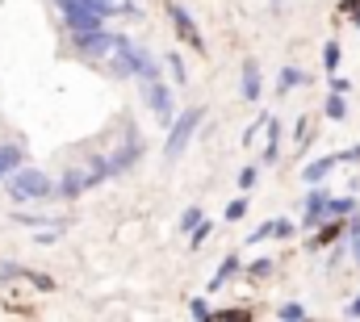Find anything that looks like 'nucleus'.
I'll list each match as a JSON object with an SVG mask.
<instances>
[{
	"label": "nucleus",
	"mask_w": 360,
	"mask_h": 322,
	"mask_svg": "<svg viewBox=\"0 0 360 322\" xmlns=\"http://www.w3.org/2000/svg\"><path fill=\"white\" fill-rule=\"evenodd\" d=\"M356 30H360V13H356Z\"/></svg>",
	"instance_id": "nucleus-33"
},
{
	"label": "nucleus",
	"mask_w": 360,
	"mask_h": 322,
	"mask_svg": "<svg viewBox=\"0 0 360 322\" xmlns=\"http://www.w3.org/2000/svg\"><path fill=\"white\" fill-rule=\"evenodd\" d=\"M235 272H239V255H226V259H222V268L214 272V281H210V289H222V285H226V281H231Z\"/></svg>",
	"instance_id": "nucleus-16"
},
{
	"label": "nucleus",
	"mask_w": 360,
	"mask_h": 322,
	"mask_svg": "<svg viewBox=\"0 0 360 322\" xmlns=\"http://www.w3.org/2000/svg\"><path fill=\"white\" fill-rule=\"evenodd\" d=\"M356 214V197H331L327 193V218H348Z\"/></svg>",
	"instance_id": "nucleus-15"
},
{
	"label": "nucleus",
	"mask_w": 360,
	"mask_h": 322,
	"mask_svg": "<svg viewBox=\"0 0 360 322\" xmlns=\"http://www.w3.org/2000/svg\"><path fill=\"white\" fill-rule=\"evenodd\" d=\"M340 59H344V51H340V42L331 38V42L323 46V67H327V76H335V72H340Z\"/></svg>",
	"instance_id": "nucleus-17"
},
{
	"label": "nucleus",
	"mask_w": 360,
	"mask_h": 322,
	"mask_svg": "<svg viewBox=\"0 0 360 322\" xmlns=\"http://www.w3.org/2000/svg\"><path fill=\"white\" fill-rule=\"evenodd\" d=\"M302 84H306V72H302V67H293V63H285V67H281V76H276V92L285 96L289 88H302Z\"/></svg>",
	"instance_id": "nucleus-14"
},
{
	"label": "nucleus",
	"mask_w": 360,
	"mask_h": 322,
	"mask_svg": "<svg viewBox=\"0 0 360 322\" xmlns=\"http://www.w3.org/2000/svg\"><path fill=\"white\" fill-rule=\"evenodd\" d=\"M143 96H147L151 113H155V117H160L164 126H168V122L176 117V96H172V88L160 80V76H155V80H143Z\"/></svg>",
	"instance_id": "nucleus-5"
},
{
	"label": "nucleus",
	"mask_w": 360,
	"mask_h": 322,
	"mask_svg": "<svg viewBox=\"0 0 360 322\" xmlns=\"http://www.w3.org/2000/svg\"><path fill=\"white\" fill-rule=\"evenodd\" d=\"M113 42H117V34H109V30L76 34V46H80V55H89V59H105V55H113Z\"/></svg>",
	"instance_id": "nucleus-6"
},
{
	"label": "nucleus",
	"mask_w": 360,
	"mask_h": 322,
	"mask_svg": "<svg viewBox=\"0 0 360 322\" xmlns=\"http://www.w3.org/2000/svg\"><path fill=\"white\" fill-rule=\"evenodd\" d=\"M335 163H340V155H323V160L306 163V167H302V180H306V184H323V180L335 172Z\"/></svg>",
	"instance_id": "nucleus-12"
},
{
	"label": "nucleus",
	"mask_w": 360,
	"mask_h": 322,
	"mask_svg": "<svg viewBox=\"0 0 360 322\" xmlns=\"http://www.w3.org/2000/svg\"><path fill=\"white\" fill-rule=\"evenodd\" d=\"M197 222H201V210H184L180 214V231H193Z\"/></svg>",
	"instance_id": "nucleus-27"
},
{
	"label": "nucleus",
	"mask_w": 360,
	"mask_h": 322,
	"mask_svg": "<svg viewBox=\"0 0 360 322\" xmlns=\"http://www.w3.org/2000/svg\"><path fill=\"white\" fill-rule=\"evenodd\" d=\"M139 155H143V143H139V134H126V143H122V147H117L113 155H105V160H109V176L126 172V167L139 160Z\"/></svg>",
	"instance_id": "nucleus-9"
},
{
	"label": "nucleus",
	"mask_w": 360,
	"mask_h": 322,
	"mask_svg": "<svg viewBox=\"0 0 360 322\" xmlns=\"http://www.w3.org/2000/svg\"><path fill=\"white\" fill-rule=\"evenodd\" d=\"M80 4L96 8L101 17H109V13H130V8H134V4H122V0H80Z\"/></svg>",
	"instance_id": "nucleus-18"
},
{
	"label": "nucleus",
	"mask_w": 360,
	"mask_h": 322,
	"mask_svg": "<svg viewBox=\"0 0 360 322\" xmlns=\"http://www.w3.org/2000/svg\"><path fill=\"white\" fill-rule=\"evenodd\" d=\"M348 235H352V255H356V264H360V222H352Z\"/></svg>",
	"instance_id": "nucleus-30"
},
{
	"label": "nucleus",
	"mask_w": 360,
	"mask_h": 322,
	"mask_svg": "<svg viewBox=\"0 0 360 322\" xmlns=\"http://www.w3.org/2000/svg\"><path fill=\"white\" fill-rule=\"evenodd\" d=\"M264 126H269V143H264V167H269V163L276 160V139H281V130H276L272 117H264Z\"/></svg>",
	"instance_id": "nucleus-20"
},
{
	"label": "nucleus",
	"mask_w": 360,
	"mask_h": 322,
	"mask_svg": "<svg viewBox=\"0 0 360 322\" xmlns=\"http://www.w3.org/2000/svg\"><path fill=\"white\" fill-rule=\"evenodd\" d=\"M59 13H63L72 38L76 34H92V30H105V17L96 8H89V4H80V0H59Z\"/></svg>",
	"instance_id": "nucleus-4"
},
{
	"label": "nucleus",
	"mask_w": 360,
	"mask_h": 322,
	"mask_svg": "<svg viewBox=\"0 0 360 322\" xmlns=\"http://www.w3.org/2000/svg\"><path fill=\"white\" fill-rule=\"evenodd\" d=\"M109 59H113V72H117V76H134V80H155V76H160V59H155L151 51H143L139 42L122 38V34H117Z\"/></svg>",
	"instance_id": "nucleus-1"
},
{
	"label": "nucleus",
	"mask_w": 360,
	"mask_h": 322,
	"mask_svg": "<svg viewBox=\"0 0 360 322\" xmlns=\"http://www.w3.org/2000/svg\"><path fill=\"white\" fill-rule=\"evenodd\" d=\"M243 214H248V197H239V201H231V205H226V222H239Z\"/></svg>",
	"instance_id": "nucleus-24"
},
{
	"label": "nucleus",
	"mask_w": 360,
	"mask_h": 322,
	"mask_svg": "<svg viewBox=\"0 0 360 322\" xmlns=\"http://www.w3.org/2000/svg\"><path fill=\"white\" fill-rule=\"evenodd\" d=\"M269 235L272 239H289V235H297V226L289 218H276V222H269Z\"/></svg>",
	"instance_id": "nucleus-21"
},
{
	"label": "nucleus",
	"mask_w": 360,
	"mask_h": 322,
	"mask_svg": "<svg viewBox=\"0 0 360 322\" xmlns=\"http://www.w3.org/2000/svg\"><path fill=\"white\" fill-rule=\"evenodd\" d=\"M84 188H92V176H89V167H68V172H63V180L55 184V197H63V201H72V197H80Z\"/></svg>",
	"instance_id": "nucleus-7"
},
{
	"label": "nucleus",
	"mask_w": 360,
	"mask_h": 322,
	"mask_svg": "<svg viewBox=\"0 0 360 322\" xmlns=\"http://www.w3.org/2000/svg\"><path fill=\"white\" fill-rule=\"evenodd\" d=\"M201 109H184V113H176L172 122H168V139H164V155L168 160H180L184 155V147H188V139L197 134V126H201Z\"/></svg>",
	"instance_id": "nucleus-3"
},
{
	"label": "nucleus",
	"mask_w": 360,
	"mask_h": 322,
	"mask_svg": "<svg viewBox=\"0 0 360 322\" xmlns=\"http://www.w3.org/2000/svg\"><path fill=\"white\" fill-rule=\"evenodd\" d=\"M4 184H8V197H13L17 205H30V201H51V197H55V180H51L46 172H38V167H25V163H21V167H17Z\"/></svg>",
	"instance_id": "nucleus-2"
},
{
	"label": "nucleus",
	"mask_w": 360,
	"mask_h": 322,
	"mask_svg": "<svg viewBox=\"0 0 360 322\" xmlns=\"http://www.w3.org/2000/svg\"><path fill=\"white\" fill-rule=\"evenodd\" d=\"M239 88H243V101H260V63H256V59H243Z\"/></svg>",
	"instance_id": "nucleus-11"
},
{
	"label": "nucleus",
	"mask_w": 360,
	"mask_h": 322,
	"mask_svg": "<svg viewBox=\"0 0 360 322\" xmlns=\"http://www.w3.org/2000/svg\"><path fill=\"white\" fill-rule=\"evenodd\" d=\"M21 163H25V151H21L17 143H0V184H4Z\"/></svg>",
	"instance_id": "nucleus-13"
},
{
	"label": "nucleus",
	"mask_w": 360,
	"mask_h": 322,
	"mask_svg": "<svg viewBox=\"0 0 360 322\" xmlns=\"http://www.w3.org/2000/svg\"><path fill=\"white\" fill-rule=\"evenodd\" d=\"M272 272V259H256V264H252V276H269Z\"/></svg>",
	"instance_id": "nucleus-29"
},
{
	"label": "nucleus",
	"mask_w": 360,
	"mask_h": 322,
	"mask_svg": "<svg viewBox=\"0 0 360 322\" xmlns=\"http://www.w3.org/2000/svg\"><path fill=\"white\" fill-rule=\"evenodd\" d=\"M327 218V193L323 188H314V193H306V214H302V226L310 231V226H319Z\"/></svg>",
	"instance_id": "nucleus-10"
},
{
	"label": "nucleus",
	"mask_w": 360,
	"mask_h": 322,
	"mask_svg": "<svg viewBox=\"0 0 360 322\" xmlns=\"http://www.w3.org/2000/svg\"><path fill=\"white\" fill-rule=\"evenodd\" d=\"M188 310H193V318H210V306H205L201 297H193V302H188Z\"/></svg>",
	"instance_id": "nucleus-28"
},
{
	"label": "nucleus",
	"mask_w": 360,
	"mask_h": 322,
	"mask_svg": "<svg viewBox=\"0 0 360 322\" xmlns=\"http://www.w3.org/2000/svg\"><path fill=\"white\" fill-rule=\"evenodd\" d=\"M323 109H327V117H331V122H344V117H348V105H344V96H340V92H331Z\"/></svg>",
	"instance_id": "nucleus-19"
},
{
	"label": "nucleus",
	"mask_w": 360,
	"mask_h": 322,
	"mask_svg": "<svg viewBox=\"0 0 360 322\" xmlns=\"http://www.w3.org/2000/svg\"><path fill=\"white\" fill-rule=\"evenodd\" d=\"M344 160H360V147H348V151H340V163Z\"/></svg>",
	"instance_id": "nucleus-31"
},
{
	"label": "nucleus",
	"mask_w": 360,
	"mask_h": 322,
	"mask_svg": "<svg viewBox=\"0 0 360 322\" xmlns=\"http://www.w3.org/2000/svg\"><path fill=\"white\" fill-rule=\"evenodd\" d=\"M168 13H172V21H176V34L188 42V46H197V51H205V38H201V30H197V21L188 17V8L184 4H168Z\"/></svg>",
	"instance_id": "nucleus-8"
},
{
	"label": "nucleus",
	"mask_w": 360,
	"mask_h": 322,
	"mask_svg": "<svg viewBox=\"0 0 360 322\" xmlns=\"http://www.w3.org/2000/svg\"><path fill=\"white\" fill-rule=\"evenodd\" d=\"M276 314H281V318H306V306H302V302H285Z\"/></svg>",
	"instance_id": "nucleus-25"
},
{
	"label": "nucleus",
	"mask_w": 360,
	"mask_h": 322,
	"mask_svg": "<svg viewBox=\"0 0 360 322\" xmlns=\"http://www.w3.org/2000/svg\"><path fill=\"white\" fill-rule=\"evenodd\" d=\"M168 67H172V76H176V84L188 80V67H184V59L180 55H168Z\"/></svg>",
	"instance_id": "nucleus-26"
},
{
	"label": "nucleus",
	"mask_w": 360,
	"mask_h": 322,
	"mask_svg": "<svg viewBox=\"0 0 360 322\" xmlns=\"http://www.w3.org/2000/svg\"><path fill=\"white\" fill-rule=\"evenodd\" d=\"M348 314H356V318H360V297L352 302V306H348Z\"/></svg>",
	"instance_id": "nucleus-32"
},
{
	"label": "nucleus",
	"mask_w": 360,
	"mask_h": 322,
	"mask_svg": "<svg viewBox=\"0 0 360 322\" xmlns=\"http://www.w3.org/2000/svg\"><path fill=\"white\" fill-rule=\"evenodd\" d=\"M210 231H214V226H210V222H205V218H201V222H197V226H193V231H188V243H193V247H201V243L210 239Z\"/></svg>",
	"instance_id": "nucleus-22"
},
{
	"label": "nucleus",
	"mask_w": 360,
	"mask_h": 322,
	"mask_svg": "<svg viewBox=\"0 0 360 322\" xmlns=\"http://www.w3.org/2000/svg\"><path fill=\"white\" fill-rule=\"evenodd\" d=\"M256 176H260V163H248V167L239 172V188H252V184H256Z\"/></svg>",
	"instance_id": "nucleus-23"
}]
</instances>
